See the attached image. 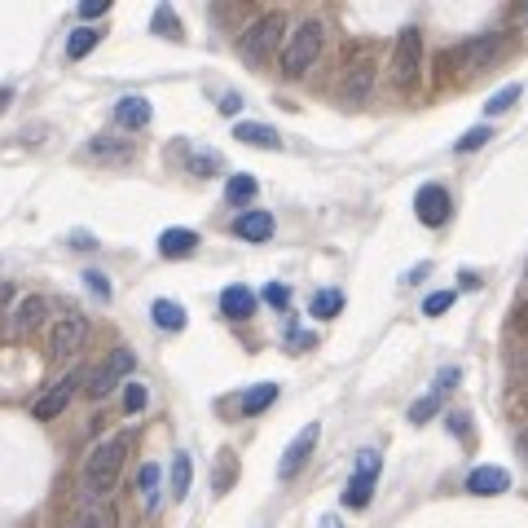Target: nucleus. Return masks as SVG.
<instances>
[{"instance_id": "obj_1", "label": "nucleus", "mask_w": 528, "mask_h": 528, "mask_svg": "<svg viewBox=\"0 0 528 528\" xmlns=\"http://www.w3.org/2000/svg\"><path fill=\"white\" fill-rule=\"evenodd\" d=\"M124 462H128V436H110V440L93 445L88 458H84V493L106 498L115 489L119 471H124Z\"/></svg>"}, {"instance_id": "obj_2", "label": "nucleus", "mask_w": 528, "mask_h": 528, "mask_svg": "<svg viewBox=\"0 0 528 528\" xmlns=\"http://www.w3.org/2000/svg\"><path fill=\"white\" fill-rule=\"evenodd\" d=\"M322 45H326V26L317 23V18H308V23H300L295 31H291V40L282 45V76L300 79L313 62H317V53H322Z\"/></svg>"}, {"instance_id": "obj_3", "label": "nucleus", "mask_w": 528, "mask_h": 528, "mask_svg": "<svg viewBox=\"0 0 528 528\" xmlns=\"http://www.w3.org/2000/svg\"><path fill=\"white\" fill-rule=\"evenodd\" d=\"M388 76H392L397 88H409L414 79L423 76V31H419V26H405L401 36H397V49H392Z\"/></svg>"}, {"instance_id": "obj_4", "label": "nucleus", "mask_w": 528, "mask_h": 528, "mask_svg": "<svg viewBox=\"0 0 528 528\" xmlns=\"http://www.w3.org/2000/svg\"><path fill=\"white\" fill-rule=\"evenodd\" d=\"M282 40H286V18H282V14H260V18L243 31V57H247V62H264Z\"/></svg>"}, {"instance_id": "obj_5", "label": "nucleus", "mask_w": 528, "mask_h": 528, "mask_svg": "<svg viewBox=\"0 0 528 528\" xmlns=\"http://www.w3.org/2000/svg\"><path fill=\"white\" fill-rule=\"evenodd\" d=\"M115 524H119V511L110 506V498H98V493H79L62 515V528H115Z\"/></svg>"}, {"instance_id": "obj_6", "label": "nucleus", "mask_w": 528, "mask_h": 528, "mask_svg": "<svg viewBox=\"0 0 528 528\" xmlns=\"http://www.w3.org/2000/svg\"><path fill=\"white\" fill-rule=\"evenodd\" d=\"M378 450H361L357 453V476L348 480V489H344V506L348 511H366L370 498H375V480H378Z\"/></svg>"}, {"instance_id": "obj_7", "label": "nucleus", "mask_w": 528, "mask_h": 528, "mask_svg": "<svg viewBox=\"0 0 528 528\" xmlns=\"http://www.w3.org/2000/svg\"><path fill=\"white\" fill-rule=\"evenodd\" d=\"M132 366H137V357L128 348H115L110 357H106V366L101 370H88V378H84V392L93 397V401H101V397H110L115 392V383L124 375H132Z\"/></svg>"}, {"instance_id": "obj_8", "label": "nucleus", "mask_w": 528, "mask_h": 528, "mask_svg": "<svg viewBox=\"0 0 528 528\" xmlns=\"http://www.w3.org/2000/svg\"><path fill=\"white\" fill-rule=\"evenodd\" d=\"M84 339H88V317L84 313H62L49 330V357L53 361H67V357L79 352Z\"/></svg>"}, {"instance_id": "obj_9", "label": "nucleus", "mask_w": 528, "mask_h": 528, "mask_svg": "<svg viewBox=\"0 0 528 528\" xmlns=\"http://www.w3.org/2000/svg\"><path fill=\"white\" fill-rule=\"evenodd\" d=\"M84 378H88V370H76V375L57 378V383H53L49 392H45L40 401L31 405V414H36L40 423H49V419H57V414H62V409L71 405V397H76L79 388H84Z\"/></svg>"}, {"instance_id": "obj_10", "label": "nucleus", "mask_w": 528, "mask_h": 528, "mask_svg": "<svg viewBox=\"0 0 528 528\" xmlns=\"http://www.w3.org/2000/svg\"><path fill=\"white\" fill-rule=\"evenodd\" d=\"M317 436H322V428L317 423H308V428L286 445V453H282V467H277V476L282 480H295L308 467V458H313V450H317Z\"/></svg>"}, {"instance_id": "obj_11", "label": "nucleus", "mask_w": 528, "mask_h": 528, "mask_svg": "<svg viewBox=\"0 0 528 528\" xmlns=\"http://www.w3.org/2000/svg\"><path fill=\"white\" fill-rule=\"evenodd\" d=\"M414 212H419V221H423L428 229H440L453 212L450 190H445V185H423V190L414 194Z\"/></svg>"}, {"instance_id": "obj_12", "label": "nucleus", "mask_w": 528, "mask_h": 528, "mask_svg": "<svg viewBox=\"0 0 528 528\" xmlns=\"http://www.w3.org/2000/svg\"><path fill=\"white\" fill-rule=\"evenodd\" d=\"M502 31H493V36H476V40H467L462 49H453V57H462L467 62V71H480V67H489L498 53H502Z\"/></svg>"}, {"instance_id": "obj_13", "label": "nucleus", "mask_w": 528, "mask_h": 528, "mask_svg": "<svg viewBox=\"0 0 528 528\" xmlns=\"http://www.w3.org/2000/svg\"><path fill=\"white\" fill-rule=\"evenodd\" d=\"M506 489H511V476L502 467H476L467 476V493H476V498H493V493H506Z\"/></svg>"}, {"instance_id": "obj_14", "label": "nucleus", "mask_w": 528, "mask_h": 528, "mask_svg": "<svg viewBox=\"0 0 528 528\" xmlns=\"http://www.w3.org/2000/svg\"><path fill=\"white\" fill-rule=\"evenodd\" d=\"M45 317H49V300H45V295H26V300L14 308V317H9V322H14V335H31Z\"/></svg>"}, {"instance_id": "obj_15", "label": "nucleus", "mask_w": 528, "mask_h": 528, "mask_svg": "<svg viewBox=\"0 0 528 528\" xmlns=\"http://www.w3.org/2000/svg\"><path fill=\"white\" fill-rule=\"evenodd\" d=\"M159 252L168 260H185V255L199 252V233L194 229H163L159 233Z\"/></svg>"}, {"instance_id": "obj_16", "label": "nucleus", "mask_w": 528, "mask_h": 528, "mask_svg": "<svg viewBox=\"0 0 528 528\" xmlns=\"http://www.w3.org/2000/svg\"><path fill=\"white\" fill-rule=\"evenodd\" d=\"M370 62H357V67H348L344 71V84H339V98L348 101V106H361L366 101V93H370Z\"/></svg>"}, {"instance_id": "obj_17", "label": "nucleus", "mask_w": 528, "mask_h": 528, "mask_svg": "<svg viewBox=\"0 0 528 528\" xmlns=\"http://www.w3.org/2000/svg\"><path fill=\"white\" fill-rule=\"evenodd\" d=\"M233 233L247 238V243H269V238H274V216H269V212H243V216L233 221Z\"/></svg>"}, {"instance_id": "obj_18", "label": "nucleus", "mask_w": 528, "mask_h": 528, "mask_svg": "<svg viewBox=\"0 0 528 528\" xmlns=\"http://www.w3.org/2000/svg\"><path fill=\"white\" fill-rule=\"evenodd\" d=\"M110 115H115V124H119V128H146L154 110H150V101H146V98H119Z\"/></svg>"}, {"instance_id": "obj_19", "label": "nucleus", "mask_w": 528, "mask_h": 528, "mask_svg": "<svg viewBox=\"0 0 528 528\" xmlns=\"http://www.w3.org/2000/svg\"><path fill=\"white\" fill-rule=\"evenodd\" d=\"M221 313L233 317V322H243V317L255 313V295L247 286H225V291H221Z\"/></svg>"}, {"instance_id": "obj_20", "label": "nucleus", "mask_w": 528, "mask_h": 528, "mask_svg": "<svg viewBox=\"0 0 528 528\" xmlns=\"http://www.w3.org/2000/svg\"><path fill=\"white\" fill-rule=\"evenodd\" d=\"M233 137L247 141V146H260V150H277V146H282L277 128H269V124H233Z\"/></svg>"}, {"instance_id": "obj_21", "label": "nucleus", "mask_w": 528, "mask_h": 528, "mask_svg": "<svg viewBox=\"0 0 528 528\" xmlns=\"http://www.w3.org/2000/svg\"><path fill=\"white\" fill-rule=\"evenodd\" d=\"M308 313H313L317 322H330V317H339V313H344V291H335V286L317 291V295L308 300Z\"/></svg>"}, {"instance_id": "obj_22", "label": "nucleus", "mask_w": 528, "mask_h": 528, "mask_svg": "<svg viewBox=\"0 0 528 528\" xmlns=\"http://www.w3.org/2000/svg\"><path fill=\"white\" fill-rule=\"evenodd\" d=\"M150 317L159 322V330H185V322H190V317H185V308H181L176 300H154Z\"/></svg>"}, {"instance_id": "obj_23", "label": "nucleus", "mask_w": 528, "mask_h": 528, "mask_svg": "<svg viewBox=\"0 0 528 528\" xmlns=\"http://www.w3.org/2000/svg\"><path fill=\"white\" fill-rule=\"evenodd\" d=\"M277 392H282L277 383H255V388H247V392H243V414H264V409L277 401Z\"/></svg>"}, {"instance_id": "obj_24", "label": "nucleus", "mask_w": 528, "mask_h": 528, "mask_svg": "<svg viewBox=\"0 0 528 528\" xmlns=\"http://www.w3.org/2000/svg\"><path fill=\"white\" fill-rule=\"evenodd\" d=\"M88 159H115V163H124V159H132V146L119 141V137H93L88 141Z\"/></svg>"}, {"instance_id": "obj_25", "label": "nucleus", "mask_w": 528, "mask_h": 528, "mask_svg": "<svg viewBox=\"0 0 528 528\" xmlns=\"http://www.w3.org/2000/svg\"><path fill=\"white\" fill-rule=\"evenodd\" d=\"M255 190H260V181L247 172H238V176H229V185H225V199L233 202V207H243V202H252L255 199Z\"/></svg>"}, {"instance_id": "obj_26", "label": "nucleus", "mask_w": 528, "mask_h": 528, "mask_svg": "<svg viewBox=\"0 0 528 528\" xmlns=\"http://www.w3.org/2000/svg\"><path fill=\"white\" fill-rule=\"evenodd\" d=\"M190 484H194V462H190V453H176L172 458V498H185Z\"/></svg>"}, {"instance_id": "obj_27", "label": "nucleus", "mask_w": 528, "mask_h": 528, "mask_svg": "<svg viewBox=\"0 0 528 528\" xmlns=\"http://www.w3.org/2000/svg\"><path fill=\"white\" fill-rule=\"evenodd\" d=\"M98 31H93V26H76V31H71V40H67V57H88V53L98 49Z\"/></svg>"}, {"instance_id": "obj_28", "label": "nucleus", "mask_w": 528, "mask_h": 528, "mask_svg": "<svg viewBox=\"0 0 528 528\" xmlns=\"http://www.w3.org/2000/svg\"><path fill=\"white\" fill-rule=\"evenodd\" d=\"M233 476H238V453L221 450V458H216V476H212V489H216V493H225L229 484H233Z\"/></svg>"}, {"instance_id": "obj_29", "label": "nucleus", "mask_w": 528, "mask_h": 528, "mask_svg": "<svg viewBox=\"0 0 528 528\" xmlns=\"http://www.w3.org/2000/svg\"><path fill=\"white\" fill-rule=\"evenodd\" d=\"M137 493H141L146 511H154V506H159V467H154V462H146V467H141V476H137Z\"/></svg>"}, {"instance_id": "obj_30", "label": "nucleus", "mask_w": 528, "mask_h": 528, "mask_svg": "<svg viewBox=\"0 0 528 528\" xmlns=\"http://www.w3.org/2000/svg\"><path fill=\"white\" fill-rule=\"evenodd\" d=\"M520 101V84H506L502 93H493V98L484 101V115H502V110H511Z\"/></svg>"}, {"instance_id": "obj_31", "label": "nucleus", "mask_w": 528, "mask_h": 528, "mask_svg": "<svg viewBox=\"0 0 528 528\" xmlns=\"http://www.w3.org/2000/svg\"><path fill=\"white\" fill-rule=\"evenodd\" d=\"M150 401V388L146 383H124V414H141Z\"/></svg>"}, {"instance_id": "obj_32", "label": "nucleus", "mask_w": 528, "mask_h": 528, "mask_svg": "<svg viewBox=\"0 0 528 528\" xmlns=\"http://www.w3.org/2000/svg\"><path fill=\"white\" fill-rule=\"evenodd\" d=\"M150 31H159V36H181V23H176V14L172 9H168V5H159V9H154V18H150Z\"/></svg>"}, {"instance_id": "obj_33", "label": "nucleus", "mask_w": 528, "mask_h": 528, "mask_svg": "<svg viewBox=\"0 0 528 528\" xmlns=\"http://www.w3.org/2000/svg\"><path fill=\"white\" fill-rule=\"evenodd\" d=\"M484 141H493V128H471V132H462V137H458V146H453V150L471 154V150H480Z\"/></svg>"}, {"instance_id": "obj_34", "label": "nucleus", "mask_w": 528, "mask_h": 528, "mask_svg": "<svg viewBox=\"0 0 528 528\" xmlns=\"http://www.w3.org/2000/svg\"><path fill=\"white\" fill-rule=\"evenodd\" d=\"M436 409H440V397H436V392H428L423 401H414V405H409V423H428V419L436 414Z\"/></svg>"}, {"instance_id": "obj_35", "label": "nucleus", "mask_w": 528, "mask_h": 528, "mask_svg": "<svg viewBox=\"0 0 528 528\" xmlns=\"http://www.w3.org/2000/svg\"><path fill=\"white\" fill-rule=\"evenodd\" d=\"M453 300H458V291H436V295H428V300H423V313H428V317H440Z\"/></svg>"}, {"instance_id": "obj_36", "label": "nucleus", "mask_w": 528, "mask_h": 528, "mask_svg": "<svg viewBox=\"0 0 528 528\" xmlns=\"http://www.w3.org/2000/svg\"><path fill=\"white\" fill-rule=\"evenodd\" d=\"M264 300L274 304V308H286V304H291V286H282V282H269V286H264Z\"/></svg>"}, {"instance_id": "obj_37", "label": "nucleus", "mask_w": 528, "mask_h": 528, "mask_svg": "<svg viewBox=\"0 0 528 528\" xmlns=\"http://www.w3.org/2000/svg\"><path fill=\"white\" fill-rule=\"evenodd\" d=\"M84 282L93 286V295H101V300H110V277H106V274H98V269H88V274H84Z\"/></svg>"}, {"instance_id": "obj_38", "label": "nucleus", "mask_w": 528, "mask_h": 528, "mask_svg": "<svg viewBox=\"0 0 528 528\" xmlns=\"http://www.w3.org/2000/svg\"><path fill=\"white\" fill-rule=\"evenodd\" d=\"M110 9V0H79V18H101Z\"/></svg>"}, {"instance_id": "obj_39", "label": "nucleus", "mask_w": 528, "mask_h": 528, "mask_svg": "<svg viewBox=\"0 0 528 528\" xmlns=\"http://www.w3.org/2000/svg\"><path fill=\"white\" fill-rule=\"evenodd\" d=\"M458 378H462V370H458V366H450V370H440V375H436V397H445V388H453Z\"/></svg>"}, {"instance_id": "obj_40", "label": "nucleus", "mask_w": 528, "mask_h": 528, "mask_svg": "<svg viewBox=\"0 0 528 528\" xmlns=\"http://www.w3.org/2000/svg\"><path fill=\"white\" fill-rule=\"evenodd\" d=\"M286 344H291V348H313V344H317V335H304V330H286Z\"/></svg>"}, {"instance_id": "obj_41", "label": "nucleus", "mask_w": 528, "mask_h": 528, "mask_svg": "<svg viewBox=\"0 0 528 528\" xmlns=\"http://www.w3.org/2000/svg\"><path fill=\"white\" fill-rule=\"evenodd\" d=\"M511 326H515V330H528V300L515 304V313H511Z\"/></svg>"}, {"instance_id": "obj_42", "label": "nucleus", "mask_w": 528, "mask_h": 528, "mask_svg": "<svg viewBox=\"0 0 528 528\" xmlns=\"http://www.w3.org/2000/svg\"><path fill=\"white\" fill-rule=\"evenodd\" d=\"M14 295H18V291H14L9 282H0V326H5V308L14 304Z\"/></svg>"}, {"instance_id": "obj_43", "label": "nucleus", "mask_w": 528, "mask_h": 528, "mask_svg": "<svg viewBox=\"0 0 528 528\" xmlns=\"http://www.w3.org/2000/svg\"><path fill=\"white\" fill-rule=\"evenodd\" d=\"M511 370H515V378H528V352H520V357L511 361Z\"/></svg>"}, {"instance_id": "obj_44", "label": "nucleus", "mask_w": 528, "mask_h": 528, "mask_svg": "<svg viewBox=\"0 0 528 528\" xmlns=\"http://www.w3.org/2000/svg\"><path fill=\"white\" fill-rule=\"evenodd\" d=\"M450 428H453V436H462V440H467V414H453Z\"/></svg>"}, {"instance_id": "obj_45", "label": "nucleus", "mask_w": 528, "mask_h": 528, "mask_svg": "<svg viewBox=\"0 0 528 528\" xmlns=\"http://www.w3.org/2000/svg\"><path fill=\"white\" fill-rule=\"evenodd\" d=\"M221 168V159H194V172H216Z\"/></svg>"}, {"instance_id": "obj_46", "label": "nucleus", "mask_w": 528, "mask_h": 528, "mask_svg": "<svg viewBox=\"0 0 528 528\" xmlns=\"http://www.w3.org/2000/svg\"><path fill=\"white\" fill-rule=\"evenodd\" d=\"M9 101H14V88H9V84H0V115H5V106H9Z\"/></svg>"}, {"instance_id": "obj_47", "label": "nucleus", "mask_w": 528, "mask_h": 528, "mask_svg": "<svg viewBox=\"0 0 528 528\" xmlns=\"http://www.w3.org/2000/svg\"><path fill=\"white\" fill-rule=\"evenodd\" d=\"M322 528H344V524H339L335 515H326V520H322Z\"/></svg>"}, {"instance_id": "obj_48", "label": "nucleus", "mask_w": 528, "mask_h": 528, "mask_svg": "<svg viewBox=\"0 0 528 528\" xmlns=\"http://www.w3.org/2000/svg\"><path fill=\"white\" fill-rule=\"evenodd\" d=\"M520 453H524V458H528V431H524V436H520Z\"/></svg>"}, {"instance_id": "obj_49", "label": "nucleus", "mask_w": 528, "mask_h": 528, "mask_svg": "<svg viewBox=\"0 0 528 528\" xmlns=\"http://www.w3.org/2000/svg\"><path fill=\"white\" fill-rule=\"evenodd\" d=\"M524 409H528V397H524Z\"/></svg>"}, {"instance_id": "obj_50", "label": "nucleus", "mask_w": 528, "mask_h": 528, "mask_svg": "<svg viewBox=\"0 0 528 528\" xmlns=\"http://www.w3.org/2000/svg\"><path fill=\"white\" fill-rule=\"evenodd\" d=\"M524 282H528V269H524Z\"/></svg>"}]
</instances>
